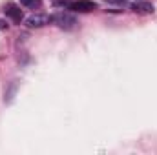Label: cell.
Returning a JSON list of instances; mask_svg holds the SVG:
<instances>
[{
    "label": "cell",
    "mask_w": 157,
    "mask_h": 155,
    "mask_svg": "<svg viewBox=\"0 0 157 155\" xmlns=\"http://www.w3.org/2000/svg\"><path fill=\"white\" fill-rule=\"evenodd\" d=\"M51 20H53L59 28H62V29H73V28L77 26V18H75L71 13H68V11H59V13H55V15L51 17Z\"/></svg>",
    "instance_id": "obj_1"
},
{
    "label": "cell",
    "mask_w": 157,
    "mask_h": 155,
    "mask_svg": "<svg viewBox=\"0 0 157 155\" xmlns=\"http://www.w3.org/2000/svg\"><path fill=\"white\" fill-rule=\"evenodd\" d=\"M49 22H51V17L40 15V13H33V15H29V17L26 18V26H28V28H42V26H46V24H49Z\"/></svg>",
    "instance_id": "obj_2"
},
{
    "label": "cell",
    "mask_w": 157,
    "mask_h": 155,
    "mask_svg": "<svg viewBox=\"0 0 157 155\" xmlns=\"http://www.w3.org/2000/svg\"><path fill=\"white\" fill-rule=\"evenodd\" d=\"M70 9L78 11V13H88V11L97 9V4L91 2V0H77V2H71L70 4Z\"/></svg>",
    "instance_id": "obj_3"
},
{
    "label": "cell",
    "mask_w": 157,
    "mask_h": 155,
    "mask_svg": "<svg viewBox=\"0 0 157 155\" xmlns=\"http://www.w3.org/2000/svg\"><path fill=\"white\" fill-rule=\"evenodd\" d=\"M132 9H133L135 13H144V15L154 13V6H152V4H148V2H137V4H133V6H132Z\"/></svg>",
    "instance_id": "obj_4"
},
{
    "label": "cell",
    "mask_w": 157,
    "mask_h": 155,
    "mask_svg": "<svg viewBox=\"0 0 157 155\" xmlns=\"http://www.w3.org/2000/svg\"><path fill=\"white\" fill-rule=\"evenodd\" d=\"M6 15H7V17H11V18H13V22H17V24H20V22H22V9H20V7L7 6Z\"/></svg>",
    "instance_id": "obj_5"
},
{
    "label": "cell",
    "mask_w": 157,
    "mask_h": 155,
    "mask_svg": "<svg viewBox=\"0 0 157 155\" xmlns=\"http://www.w3.org/2000/svg\"><path fill=\"white\" fill-rule=\"evenodd\" d=\"M24 7H29V9H37L42 6V0H18Z\"/></svg>",
    "instance_id": "obj_6"
},
{
    "label": "cell",
    "mask_w": 157,
    "mask_h": 155,
    "mask_svg": "<svg viewBox=\"0 0 157 155\" xmlns=\"http://www.w3.org/2000/svg\"><path fill=\"white\" fill-rule=\"evenodd\" d=\"M102 2L112 4V6H119V7H126V6H128V2H126V0H102Z\"/></svg>",
    "instance_id": "obj_7"
}]
</instances>
